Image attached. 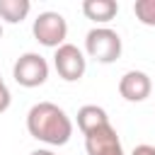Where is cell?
<instances>
[{"label": "cell", "mask_w": 155, "mask_h": 155, "mask_svg": "<svg viewBox=\"0 0 155 155\" xmlns=\"http://www.w3.org/2000/svg\"><path fill=\"white\" fill-rule=\"evenodd\" d=\"M0 36H2V24H0Z\"/></svg>", "instance_id": "obj_15"}, {"label": "cell", "mask_w": 155, "mask_h": 155, "mask_svg": "<svg viewBox=\"0 0 155 155\" xmlns=\"http://www.w3.org/2000/svg\"><path fill=\"white\" fill-rule=\"evenodd\" d=\"M133 12H136V17H138L140 24L155 27V0H136Z\"/></svg>", "instance_id": "obj_11"}, {"label": "cell", "mask_w": 155, "mask_h": 155, "mask_svg": "<svg viewBox=\"0 0 155 155\" xmlns=\"http://www.w3.org/2000/svg\"><path fill=\"white\" fill-rule=\"evenodd\" d=\"M53 65H56L58 75H61L65 82H75V80H80V78L85 75V68H87L82 51H80L78 46H73V44H63V46L56 48Z\"/></svg>", "instance_id": "obj_5"}, {"label": "cell", "mask_w": 155, "mask_h": 155, "mask_svg": "<svg viewBox=\"0 0 155 155\" xmlns=\"http://www.w3.org/2000/svg\"><path fill=\"white\" fill-rule=\"evenodd\" d=\"M85 148H87V155H124L119 133L111 124L90 131L85 136Z\"/></svg>", "instance_id": "obj_6"}, {"label": "cell", "mask_w": 155, "mask_h": 155, "mask_svg": "<svg viewBox=\"0 0 155 155\" xmlns=\"http://www.w3.org/2000/svg\"><path fill=\"white\" fill-rule=\"evenodd\" d=\"M29 155H56V153H51V150H34V153H29Z\"/></svg>", "instance_id": "obj_14"}, {"label": "cell", "mask_w": 155, "mask_h": 155, "mask_svg": "<svg viewBox=\"0 0 155 155\" xmlns=\"http://www.w3.org/2000/svg\"><path fill=\"white\" fill-rule=\"evenodd\" d=\"M34 39L41 44V46H48V48H58L63 46L65 36H68V22L61 12H41L36 19H34Z\"/></svg>", "instance_id": "obj_3"}, {"label": "cell", "mask_w": 155, "mask_h": 155, "mask_svg": "<svg viewBox=\"0 0 155 155\" xmlns=\"http://www.w3.org/2000/svg\"><path fill=\"white\" fill-rule=\"evenodd\" d=\"M107 124H109V116H107V111H104L102 107H97V104H85V107L78 109V126H80L82 136H87L90 131L102 128V126H107Z\"/></svg>", "instance_id": "obj_9"}, {"label": "cell", "mask_w": 155, "mask_h": 155, "mask_svg": "<svg viewBox=\"0 0 155 155\" xmlns=\"http://www.w3.org/2000/svg\"><path fill=\"white\" fill-rule=\"evenodd\" d=\"M82 12H85L87 19L104 24V22H111L116 17L119 2L116 0H85L82 2Z\"/></svg>", "instance_id": "obj_8"}, {"label": "cell", "mask_w": 155, "mask_h": 155, "mask_svg": "<svg viewBox=\"0 0 155 155\" xmlns=\"http://www.w3.org/2000/svg\"><path fill=\"white\" fill-rule=\"evenodd\" d=\"M85 48L90 58L99 63H114L121 56V36L109 27H94L85 36Z\"/></svg>", "instance_id": "obj_2"}, {"label": "cell", "mask_w": 155, "mask_h": 155, "mask_svg": "<svg viewBox=\"0 0 155 155\" xmlns=\"http://www.w3.org/2000/svg\"><path fill=\"white\" fill-rule=\"evenodd\" d=\"M12 75H15L17 85H22V87H39L48 78V63H46L44 56L29 51V53H22L15 61Z\"/></svg>", "instance_id": "obj_4"}, {"label": "cell", "mask_w": 155, "mask_h": 155, "mask_svg": "<svg viewBox=\"0 0 155 155\" xmlns=\"http://www.w3.org/2000/svg\"><path fill=\"white\" fill-rule=\"evenodd\" d=\"M29 10H31L29 0H0V17L10 24H17V22L27 19Z\"/></svg>", "instance_id": "obj_10"}, {"label": "cell", "mask_w": 155, "mask_h": 155, "mask_svg": "<svg viewBox=\"0 0 155 155\" xmlns=\"http://www.w3.org/2000/svg\"><path fill=\"white\" fill-rule=\"evenodd\" d=\"M10 102H12L10 90H7V85H5V82H2V78H0V114H2V111H7Z\"/></svg>", "instance_id": "obj_12"}, {"label": "cell", "mask_w": 155, "mask_h": 155, "mask_svg": "<svg viewBox=\"0 0 155 155\" xmlns=\"http://www.w3.org/2000/svg\"><path fill=\"white\" fill-rule=\"evenodd\" d=\"M119 92L126 102H143L153 92V80L143 70H128L119 80Z\"/></svg>", "instance_id": "obj_7"}, {"label": "cell", "mask_w": 155, "mask_h": 155, "mask_svg": "<svg viewBox=\"0 0 155 155\" xmlns=\"http://www.w3.org/2000/svg\"><path fill=\"white\" fill-rule=\"evenodd\" d=\"M131 155H155V145H136Z\"/></svg>", "instance_id": "obj_13"}, {"label": "cell", "mask_w": 155, "mask_h": 155, "mask_svg": "<svg viewBox=\"0 0 155 155\" xmlns=\"http://www.w3.org/2000/svg\"><path fill=\"white\" fill-rule=\"evenodd\" d=\"M27 131L31 138L48 145H65L73 136L68 114L53 102H39L27 114Z\"/></svg>", "instance_id": "obj_1"}]
</instances>
